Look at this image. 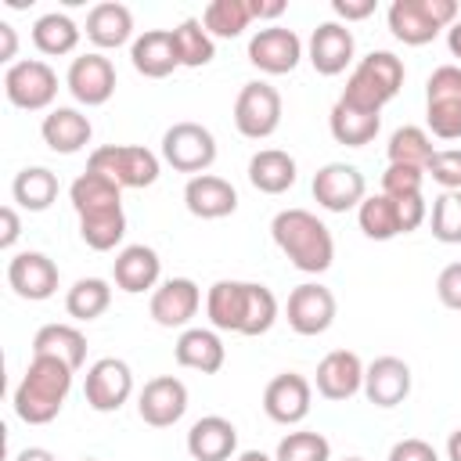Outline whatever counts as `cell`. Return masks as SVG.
<instances>
[{"mask_svg":"<svg viewBox=\"0 0 461 461\" xmlns=\"http://www.w3.org/2000/svg\"><path fill=\"white\" fill-rule=\"evenodd\" d=\"M313 385H317V393L324 400L342 403V400L364 393V360L353 349H331V353L321 357Z\"/></svg>","mask_w":461,"mask_h":461,"instance_id":"cell-21","label":"cell"},{"mask_svg":"<svg viewBox=\"0 0 461 461\" xmlns=\"http://www.w3.org/2000/svg\"><path fill=\"white\" fill-rule=\"evenodd\" d=\"M385 155H389L393 166L429 169L436 148H432L429 130H421V126H400V130H393V137H389V144H385Z\"/></svg>","mask_w":461,"mask_h":461,"instance_id":"cell-38","label":"cell"},{"mask_svg":"<svg viewBox=\"0 0 461 461\" xmlns=\"http://www.w3.org/2000/svg\"><path fill=\"white\" fill-rule=\"evenodd\" d=\"M112 306V285L104 277H79L65 292V310L76 321H94Z\"/></svg>","mask_w":461,"mask_h":461,"instance_id":"cell-40","label":"cell"},{"mask_svg":"<svg viewBox=\"0 0 461 461\" xmlns=\"http://www.w3.org/2000/svg\"><path fill=\"white\" fill-rule=\"evenodd\" d=\"M14 54H18V36H14V25H11V22H0V61L14 65Z\"/></svg>","mask_w":461,"mask_h":461,"instance_id":"cell-50","label":"cell"},{"mask_svg":"<svg viewBox=\"0 0 461 461\" xmlns=\"http://www.w3.org/2000/svg\"><path fill=\"white\" fill-rule=\"evenodd\" d=\"M158 274H162V259H158V252L151 245H126L112 259V277L130 295H140L148 288H158Z\"/></svg>","mask_w":461,"mask_h":461,"instance_id":"cell-27","label":"cell"},{"mask_svg":"<svg viewBox=\"0 0 461 461\" xmlns=\"http://www.w3.org/2000/svg\"><path fill=\"white\" fill-rule=\"evenodd\" d=\"M14 461H58V457L47 447H25V450L14 454Z\"/></svg>","mask_w":461,"mask_h":461,"instance_id":"cell-52","label":"cell"},{"mask_svg":"<svg viewBox=\"0 0 461 461\" xmlns=\"http://www.w3.org/2000/svg\"><path fill=\"white\" fill-rule=\"evenodd\" d=\"M285 317H288V328L295 335H324L331 324H335V295L331 288H324L321 281H303L288 292V303H285Z\"/></svg>","mask_w":461,"mask_h":461,"instance_id":"cell-12","label":"cell"},{"mask_svg":"<svg viewBox=\"0 0 461 461\" xmlns=\"http://www.w3.org/2000/svg\"><path fill=\"white\" fill-rule=\"evenodd\" d=\"M234 461H274L270 454H263V450H241Z\"/></svg>","mask_w":461,"mask_h":461,"instance_id":"cell-55","label":"cell"},{"mask_svg":"<svg viewBox=\"0 0 461 461\" xmlns=\"http://www.w3.org/2000/svg\"><path fill=\"white\" fill-rule=\"evenodd\" d=\"M133 36V11L119 0H104L94 4L86 14V40L101 50H115L122 43H130Z\"/></svg>","mask_w":461,"mask_h":461,"instance_id":"cell-30","label":"cell"},{"mask_svg":"<svg viewBox=\"0 0 461 461\" xmlns=\"http://www.w3.org/2000/svg\"><path fill=\"white\" fill-rule=\"evenodd\" d=\"M310 403H313V385L299 371H281L263 389V411L277 425H299L310 414Z\"/></svg>","mask_w":461,"mask_h":461,"instance_id":"cell-18","label":"cell"},{"mask_svg":"<svg viewBox=\"0 0 461 461\" xmlns=\"http://www.w3.org/2000/svg\"><path fill=\"white\" fill-rule=\"evenodd\" d=\"M18 234H22L18 209H14V205H4V209H0V249H4V252H7V249H14Z\"/></svg>","mask_w":461,"mask_h":461,"instance_id":"cell-49","label":"cell"},{"mask_svg":"<svg viewBox=\"0 0 461 461\" xmlns=\"http://www.w3.org/2000/svg\"><path fill=\"white\" fill-rule=\"evenodd\" d=\"M429 227H432V238H436V241H443V245H461V191H443V194L432 202Z\"/></svg>","mask_w":461,"mask_h":461,"instance_id":"cell-42","label":"cell"},{"mask_svg":"<svg viewBox=\"0 0 461 461\" xmlns=\"http://www.w3.org/2000/svg\"><path fill=\"white\" fill-rule=\"evenodd\" d=\"M202 306V288L191 277H169L151 292L148 313L162 328H187Z\"/></svg>","mask_w":461,"mask_h":461,"instance_id":"cell-20","label":"cell"},{"mask_svg":"<svg viewBox=\"0 0 461 461\" xmlns=\"http://www.w3.org/2000/svg\"><path fill=\"white\" fill-rule=\"evenodd\" d=\"M396 209H400V227H403V234L418 230V227L425 223V216H429V205H425V198H421V194L396 198Z\"/></svg>","mask_w":461,"mask_h":461,"instance_id":"cell-47","label":"cell"},{"mask_svg":"<svg viewBox=\"0 0 461 461\" xmlns=\"http://www.w3.org/2000/svg\"><path fill=\"white\" fill-rule=\"evenodd\" d=\"M11 194H14V202H18L22 209L43 212V209H50L54 198H58V176H54L47 166H25V169H18V176H14V184H11Z\"/></svg>","mask_w":461,"mask_h":461,"instance_id":"cell-35","label":"cell"},{"mask_svg":"<svg viewBox=\"0 0 461 461\" xmlns=\"http://www.w3.org/2000/svg\"><path fill=\"white\" fill-rule=\"evenodd\" d=\"M184 205L198 220H223L238 209V191L230 180H223L216 173H202L184 184Z\"/></svg>","mask_w":461,"mask_h":461,"instance_id":"cell-24","label":"cell"},{"mask_svg":"<svg viewBox=\"0 0 461 461\" xmlns=\"http://www.w3.org/2000/svg\"><path fill=\"white\" fill-rule=\"evenodd\" d=\"M357 223L360 230L371 238V241H393L396 234H403L400 227V209H396V198L389 194H367L357 209Z\"/></svg>","mask_w":461,"mask_h":461,"instance_id":"cell-36","label":"cell"},{"mask_svg":"<svg viewBox=\"0 0 461 461\" xmlns=\"http://www.w3.org/2000/svg\"><path fill=\"white\" fill-rule=\"evenodd\" d=\"M443 191H461V148H436L425 169Z\"/></svg>","mask_w":461,"mask_h":461,"instance_id":"cell-44","label":"cell"},{"mask_svg":"<svg viewBox=\"0 0 461 461\" xmlns=\"http://www.w3.org/2000/svg\"><path fill=\"white\" fill-rule=\"evenodd\" d=\"M303 40L285 25H263L249 40V61L267 76H285L299 65Z\"/></svg>","mask_w":461,"mask_h":461,"instance_id":"cell-16","label":"cell"},{"mask_svg":"<svg viewBox=\"0 0 461 461\" xmlns=\"http://www.w3.org/2000/svg\"><path fill=\"white\" fill-rule=\"evenodd\" d=\"M187 454L194 461H230L238 454V429L220 414H205L187 429Z\"/></svg>","mask_w":461,"mask_h":461,"instance_id":"cell-25","label":"cell"},{"mask_svg":"<svg viewBox=\"0 0 461 461\" xmlns=\"http://www.w3.org/2000/svg\"><path fill=\"white\" fill-rule=\"evenodd\" d=\"M385 22L400 43L425 47L457 22V0H393Z\"/></svg>","mask_w":461,"mask_h":461,"instance_id":"cell-5","label":"cell"},{"mask_svg":"<svg viewBox=\"0 0 461 461\" xmlns=\"http://www.w3.org/2000/svg\"><path fill=\"white\" fill-rule=\"evenodd\" d=\"M331 11L335 18L349 25V22H364L367 14H375V0H331Z\"/></svg>","mask_w":461,"mask_h":461,"instance_id":"cell-48","label":"cell"},{"mask_svg":"<svg viewBox=\"0 0 461 461\" xmlns=\"http://www.w3.org/2000/svg\"><path fill=\"white\" fill-rule=\"evenodd\" d=\"M353 54H357V40L342 22H321L310 32L306 58L321 76H342L353 65Z\"/></svg>","mask_w":461,"mask_h":461,"instance_id":"cell-19","label":"cell"},{"mask_svg":"<svg viewBox=\"0 0 461 461\" xmlns=\"http://www.w3.org/2000/svg\"><path fill=\"white\" fill-rule=\"evenodd\" d=\"M137 414L151 429H169L187 414V385L176 375H158L144 382L137 396Z\"/></svg>","mask_w":461,"mask_h":461,"instance_id":"cell-15","label":"cell"},{"mask_svg":"<svg viewBox=\"0 0 461 461\" xmlns=\"http://www.w3.org/2000/svg\"><path fill=\"white\" fill-rule=\"evenodd\" d=\"M256 18H252V4L249 0H212V4H205V11H202V25H205V32L216 40H234V36H241L249 25H252Z\"/></svg>","mask_w":461,"mask_h":461,"instance_id":"cell-37","label":"cell"},{"mask_svg":"<svg viewBox=\"0 0 461 461\" xmlns=\"http://www.w3.org/2000/svg\"><path fill=\"white\" fill-rule=\"evenodd\" d=\"M378 126H382V115L375 112H364V108H353L346 101H335L331 104V115H328V130L339 144L346 148H364L378 137Z\"/></svg>","mask_w":461,"mask_h":461,"instance_id":"cell-33","label":"cell"},{"mask_svg":"<svg viewBox=\"0 0 461 461\" xmlns=\"http://www.w3.org/2000/svg\"><path fill=\"white\" fill-rule=\"evenodd\" d=\"M425 122L432 137H461V65H439L425 79Z\"/></svg>","mask_w":461,"mask_h":461,"instance_id":"cell-7","label":"cell"},{"mask_svg":"<svg viewBox=\"0 0 461 461\" xmlns=\"http://www.w3.org/2000/svg\"><path fill=\"white\" fill-rule=\"evenodd\" d=\"M79 32H83V29H79L68 14L47 11V14H40L36 25H32V43H36L40 54L61 58V54H72V50L79 47Z\"/></svg>","mask_w":461,"mask_h":461,"instance_id":"cell-34","label":"cell"},{"mask_svg":"<svg viewBox=\"0 0 461 461\" xmlns=\"http://www.w3.org/2000/svg\"><path fill=\"white\" fill-rule=\"evenodd\" d=\"M32 357H58L79 371L86 360V335L76 324H43L32 335Z\"/></svg>","mask_w":461,"mask_h":461,"instance_id":"cell-32","label":"cell"},{"mask_svg":"<svg viewBox=\"0 0 461 461\" xmlns=\"http://www.w3.org/2000/svg\"><path fill=\"white\" fill-rule=\"evenodd\" d=\"M252 4V18H277L285 14V0H249Z\"/></svg>","mask_w":461,"mask_h":461,"instance_id":"cell-51","label":"cell"},{"mask_svg":"<svg viewBox=\"0 0 461 461\" xmlns=\"http://www.w3.org/2000/svg\"><path fill=\"white\" fill-rule=\"evenodd\" d=\"M403 76H407V68H403V61L393 50H371V54H364L353 65V72H349L339 101L382 115V108L400 94Z\"/></svg>","mask_w":461,"mask_h":461,"instance_id":"cell-4","label":"cell"},{"mask_svg":"<svg viewBox=\"0 0 461 461\" xmlns=\"http://www.w3.org/2000/svg\"><path fill=\"white\" fill-rule=\"evenodd\" d=\"M133 396V371L126 360L119 357H101L86 367V382H83V400L90 411L97 414H112L119 411L126 400Z\"/></svg>","mask_w":461,"mask_h":461,"instance_id":"cell-11","label":"cell"},{"mask_svg":"<svg viewBox=\"0 0 461 461\" xmlns=\"http://www.w3.org/2000/svg\"><path fill=\"white\" fill-rule=\"evenodd\" d=\"M130 61L144 79H166L173 68H180L173 29H148L130 43Z\"/></svg>","mask_w":461,"mask_h":461,"instance_id":"cell-26","label":"cell"},{"mask_svg":"<svg viewBox=\"0 0 461 461\" xmlns=\"http://www.w3.org/2000/svg\"><path fill=\"white\" fill-rule=\"evenodd\" d=\"M83 461H97V457H83Z\"/></svg>","mask_w":461,"mask_h":461,"instance_id":"cell-57","label":"cell"},{"mask_svg":"<svg viewBox=\"0 0 461 461\" xmlns=\"http://www.w3.org/2000/svg\"><path fill=\"white\" fill-rule=\"evenodd\" d=\"M86 169L115 180L119 187H151L158 180V155L140 144H101L90 151Z\"/></svg>","mask_w":461,"mask_h":461,"instance_id":"cell-6","label":"cell"},{"mask_svg":"<svg viewBox=\"0 0 461 461\" xmlns=\"http://www.w3.org/2000/svg\"><path fill=\"white\" fill-rule=\"evenodd\" d=\"M270 238L288 256V263L303 274H324L335 259L331 230L310 209H281L270 220Z\"/></svg>","mask_w":461,"mask_h":461,"instance_id":"cell-3","label":"cell"},{"mask_svg":"<svg viewBox=\"0 0 461 461\" xmlns=\"http://www.w3.org/2000/svg\"><path fill=\"white\" fill-rule=\"evenodd\" d=\"M447 47H450V54H454V58H461V18L447 29Z\"/></svg>","mask_w":461,"mask_h":461,"instance_id":"cell-53","label":"cell"},{"mask_svg":"<svg viewBox=\"0 0 461 461\" xmlns=\"http://www.w3.org/2000/svg\"><path fill=\"white\" fill-rule=\"evenodd\" d=\"M40 137H43V144H47L54 155H76V151H83V148L90 144L94 126H90V119H86L79 108L58 104V108H50V112L43 115Z\"/></svg>","mask_w":461,"mask_h":461,"instance_id":"cell-23","label":"cell"},{"mask_svg":"<svg viewBox=\"0 0 461 461\" xmlns=\"http://www.w3.org/2000/svg\"><path fill=\"white\" fill-rule=\"evenodd\" d=\"M4 94L22 112H43L58 97V72L40 58L14 61L4 72Z\"/></svg>","mask_w":461,"mask_h":461,"instance_id":"cell-9","label":"cell"},{"mask_svg":"<svg viewBox=\"0 0 461 461\" xmlns=\"http://www.w3.org/2000/svg\"><path fill=\"white\" fill-rule=\"evenodd\" d=\"M274 461H331V443H328V436H321V432L299 429V432H288V436L277 443Z\"/></svg>","mask_w":461,"mask_h":461,"instance_id":"cell-41","label":"cell"},{"mask_svg":"<svg viewBox=\"0 0 461 461\" xmlns=\"http://www.w3.org/2000/svg\"><path fill=\"white\" fill-rule=\"evenodd\" d=\"M421 184H425V169H414V166H385L382 173V194L389 198H411V194H421Z\"/></svg>","mask_w":461,"mask_h":461,"instance_id":"cell-43","label":"cell"},{"mask_svg":"<svg viewBox=\"0 0 461 461\" xmlns=\"http://www.w3.org/2000/svg\"><path fill=\"white\" fill-rule=\"evenodd\" d=\"M364 396L375 407H396L411 396V367L400 357H375L364 367Z\"/></svg>","mask_w":461,"mask_h":461,"instance_id":"cell-22","label":"cell"},{"mask_svg":"<svg viewBox=\"0 0 461 461\" xmlns=\"http://www.w3.org/2000/svg\"><path fill=\"white\" fill-rule=\"evenodd\" d=\"M173 43H176V58L184 68H202L216 58V40L205 32L202 18H184L173 29Z\"/></svg>","mask_w":461,"mask_h":461,"instance_id":"cell-39","label":"cell"},{"mask_svg":"<svg viewBox=\"0 0 461 461\" xmlns=\"http://www.w3.org/2000/svg\"><path fill=\"white\" fill-rule=\"evenodd\" d=\"M65 86L79 104L97 108L115 94V65L101 50L79 54V58H72V65L65 72Z\"/></svg>","mask_w":461,"mask_h":461,"instance_id":"cell-14","label":"cell"},{"mask_svg":"<svg viewBox=\"0 0 461 461\" xmlns=\"http://www.w3.org/2000/svg\"><path fill=\"white\" fill-rule=\"evenodd\" d=\"M313 198L328 212L360 209V202L367 198V180L349 162H328V166H321L313 173Z\"/></svg>","mask_w":461,"mask_h":461,"instance_id":"cell-13","label":"cell"},{"mask_svg":"<svg viewBox=\"0 0 461 461\" xmlns=\"http://www.w3.org/2000/svg\"><path fill=\"white\" fill-rule=\"evenodd\" d=\"M342 461H364V457H342Z\"/></svg>","mask_w":461,"mask_h":461,"instance_id":"cell-56","label":"cell"},{"mask_svg":"<svg viewBox=\"0 0 461 461\" xmlns=\"http://www.w3.org/2000/svg\"><path fill=\"white\" fill-rule=\"evenodd\" d=\"M389 461H439V454H436V447L432 443H425V439H400V443H393V450H389Z\"/></svg>","mask_w":461,"mask_h":461,"instance_id":"cell-46","label":"cell"},{"mask_svg":"<svg viewBox=\"0 0 461 461\" xmlns=\"http://www.w3.org/2000/svg\"><path fill=\"white\" fill-rule=\"evenodd\" d=\"M436 295L447 310H461V263H447L436 277Z\"/></svg>","mask_w":461,"mask_h":461,"instance_id":"cell-45","label":"cell"},{"mask_svg":"<svg viewBox=\"0 0 461 461\" xmlns=\"http://www.w3.org/2000/svg\"><path fill=\"white\" fill-rule=\"evenodd\" d=\"M173 357L180 367H191V371H202V375H216L227 360V346L223 339L216 335V328H184L176 346H173Z\"/></svg>","mask_w":461,"mask_h":461,"instance_id":"cell-29","label":"cell"},{"mask_svg":"<svg viewBox=\"0 0 461 461\" xmlns=\"http://www.w3.org/2000/svg\"><path fill=\"white\" fill-rule=\"evenodd\" d=\"M234 126L249 140H267L281 126V94L277 86L252 79L234 97Z\"/></svg>","mask_w":461,"mask_h":461,"instance_id":"cell-10","label":"cell"},{"mask_svg":"<svg viewBox=\"0 0 461 461\" xmlns=\"http://www.w3.org/2000/svg\"><path fill=\"white\" fill-rule=\"evenodd\" d=\"M162 158L176 169V173H191V176H202L212 162H216V137L209 126L202 122H173L166 133H162Z\"/></svg>","mask_w":461,"mask_h":461,"instance_id":"cell-8","label":"cell"},{"mask_svg":"<svg viewBox=\"0 0 461 461\" xmlns=\"http://www.w3.org/2000/svg\"><path fill=\"white\" fill-rule=\"evenodd\" d=\"M295 158L281 148H263L249 158V184L263 194H285L295 184Z\"/></svg>","mask_w":461,"mask_h":461,"instance_id":"cell-31","label":"cell"},{"mask_svg":"<svg viewBox=\"0 0 461 461\" xmlns=\"http://www.w3.org/2000/svg\"><path fill=\"white\" fill-rule=\"evenodd\" d=\"M58 263L47 252H14L7 259V285L14 288V295L29 299V303H43L58 292Z\"/></svg>","mask_w":461,"mask_h":461,"instance_id":"cell-17","label":"cell"},{"mask_svg":"<svg viewBox=\"0 0 461 461\" xmlns=\"http://www.w3.org/2000/svg\"><path fill=\"white\" fill-rule=\"evenodd\" d=\"M249 285L252 281H216L205 292V317L216 331H245V313H249Z\"/></svg>","mask_w":461,"mask_h":461,"instance_id":"cell-28","label":"cell"},{"mask_svg":"<svg viewBox=\"0 0 461 461\" xmlns=\"http://www.w3.org/2000/svg\"><path fill=\"white\" fill-rule=\"evenodd\" d=\"M72 367L58 357H32L22 382L14 385V414L25 421V425H47L61 414L65 400H68V389H72Z\"/></svg>","mask_w":461,"mask_h":461,"instance_id":"cell-2","label":"cell"},{"mask_svg":"<svg viewBox=\"0 0 461 461\" xmlns=\"http://www.w3.org/2000/svg\"><path fill=\"white\" fill-rule=\"evenodd\" d=\"M68 202L79 216V238L94 252H112L126 234L122 187L101 173H79L68 187Z\"/></svg>","mask_w":461,"mask_h":461,"instance_id":"cell-1","label":"cell"},{"mask_svg":"<svg viewBox=\"0 0 461 461\" xmlns=\"http://www.w3.org/2000/svg\"><path fill=\"white\" fill-rule=\"evenodd\" d=\"M447 457H450V461H461V429L450 432V439H447Z\"/></svg>","mask_w":461,"mask_h":461,"instance_id":"cell-54","label":"cell"}]
</instances>
